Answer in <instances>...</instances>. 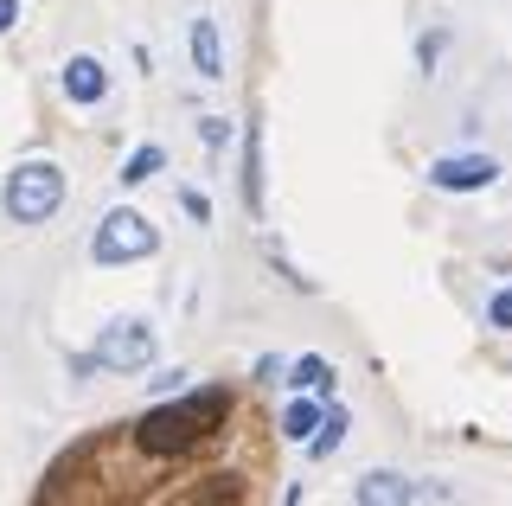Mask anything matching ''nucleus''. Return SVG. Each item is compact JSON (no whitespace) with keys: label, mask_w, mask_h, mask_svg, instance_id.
<instances>
[{"label":"nucleus","mask_w":512,"mask_h":506,"mask_svg":"<svg viewBox=\"0 0 512 506\" xmlns=\"http://www.w3.org/2000/svg\"><path fill=\"white\" fill-rule=\"evenodd\" d=\"M154 250H160V231L135 212V205L103 212V225H96V237H90V257L103 263V270H116V263H141V257H154Z\"/></svg>","instance_id":"nucleus-3"},{"label":"nucleus","mask_w":512,"mask_h":506,"mask_svg":"<svg viewBox=\"0 0 512 506\" xmlns=\"http://www.w3.org/2000/svg\"><path fill=\"white\" fill-rule=\"evenodd\" d=\"M320 417H327V410H320L314 398L288 404V410H282V436H288V442H301V449H308V442H314V430H320Z\"/></svg>","instance_id":"nucleus-11"},{"label":"nucleus","mask_w":512,"mask_h":506,"mask_svg":"<svg viewBox=\"0 0 512 506\" xmlns=\"http://www.w3.org/2000/svg\"><path fill=\"white\" fill-rule=\"evenodd\" d=\"M180 205H186V218H192V225H205V218H212V205H205V193H192V186L180 193Z\"/></svg>","instance_id":"nucleus-17"},{"label":"nucleus","mask_w":512,"mask_h":506,"mask_svg":"<svg viewBox=\"0 0 512 506\" xmlns=\"http://www.w3.org/2000/svg\"><path fill=\"white\" fill-rule=\"evenodd\" d=\"M288 385H295V391H314V398H333L340 372H333V359L308 353V359H295V366H288Z\"/></svg>","instance_id":"nucleus-9"},{"label":"nucleus","mask_w":512,"mask_h":506,"mask_svg":"<svg viewBox=\"0 0 512 506\" xmlns=\"http://www.w3.org/2000/svg\"><path fill=\"white\" fill-rule=\"evenodd\" d=\"M224 135H231V122H224V116H205L199 122V141H205V148H224Z\"/></svg>","instance_id":"nucleus-16"},{"label":"nucleus","mask_w":512,"mask_h":506,"mask_svg":"<svg viewBox=\"0 0 512 506\" xmlns=\"http://www.w3.org/2000/svg\"><path fill=\"white\" fill-rule=\"evenodd\" d=\"M244 205H250V212H263V135H256V129L244 141Z\"/></svg>","instance_id":"nucleus-12"},{"label":"nucleus","mask_w":512,"mask_h":506,"mask_svg":"<svg viewBox=\"0 0 512 506\" xmlns=\"http://www.w3.org/2000/svg\"><path fill=\"white\" fill-rule=\"evenodd\" d=\"M20 26V0H0V33H13Z\"/></svg>","instance_id":"nucleus-19"},{"label":"nucleus","mask_w":512,"mask_h":506,"mask_svg":"<svg viewBox=\"0 0 512 506\" xmlns=\"http://www.w3.org/2000/svg\"><path fill=\"white\" fill-rule=\"evenodd\" d=\"M436 52H442V33H429L423 45H416V58H423V71H429V65H436Z\"/></svg>","instance_id":"nucleus-18"},{"label":"nucleus","mask_w":512,"mask_h":506,"mask_svg":"<svg viewBox=\"0 0 512 506\" xmlns=\"http://www.w3.org/2000/svg\"><path fill=\"white\" fill-rule=\"evenodd\" d=\"M487 327L512 334V289H493V302H487Z\"/></svg>","instance_id":"nucleus-14"},{"label":"nucleus","mask_w":512,"mask_h":506,"mask_svg":"<svg viewBox=\"0 0 512 506\" xmlns=\"http://www.w3.org/2000/svg\"><path fill=\"white\" fill-rule=\"evenodd\" d=\"M160 161H167V154H160L154 141H148V148H135V154L122 161V186H148L154 173H160Z\"/></svg>","instance_id":"nucleus-13"},{"label":"nucleus","mask_w":512,"mask_h":506,"mask_svg":"<svg viewBox=\"0 0 512 506\" xmlns=\"http://www.w3.org/2000/svg\"><path fill=\"white\" fill-rule=\"evenodd\" d=\"M58 205H64V167L58 161H20L7 173V186H0V212L13 225H45Z\"/></svg>","instance_id":"nucleus-2"},{"label":"nucleus","mask_w":512,"mask_h":506,"mask_svg":"<svg viewBox=\"0 0 512 506\" xmlns=\"http://www.w3.org/2000/svg\"><path fill=\"white\" fill-rule=\"evenodd\" d=\"M231 417V391L224 385H199V391H173V404H154L135 423L141 455H186L192 442H205L212 430H224Z\"/></svg>","instance_id":"nucleus-1"},{"label":"nucleus","mask_w":512,"mask_h":506,"mask_svg":"<svg viewBox=\"0 0 512 506\" xmlns=\"http://www.w3.org/2000/svg\"><path fill=\"white\" fill-rule=\"evenodd\" d=\"M346 430H352V417H346V410L327 398V417H320V430H314V442H308V455H314V462L340 455V449H346Z\"/></svg>","instance_id":"nucleus-10"},{"label":"nucleus","mask_w":512,"mask_h":506,"mask_svg":"<svg viewBox=\"0 0 512 506\" xmlns=\"http://www.w3.org/2000/svg\"><path fill=\"white\" fill-rule=\"evenodd\" d=\"M256 378H263V385H288V359L263 353V359H256Z\"/></svg>","instance_id":"nucleus-15"},{"label":"nucleus","mask_w":512,"mask_h":506,"mask_svg":"<svg viewBox=\"0 0 512 506\" xmlns=\"http://www.w3.org/2000/svg\"><path fill=\"white\" fill-rule=\"evenodd\" d=\"M58 84H64V97H71V103H84V109L109 97V71H103V58H90V52L64 58V77H58Z\"/></svg>","instance_id":"nucleus-7"},{"label":"nucleus","mask_w":512,"mask_h":506,"mask_svg":"<svg viewBox=\"0 0 512 506\" xmlns=\"http://www.w3.org/2000/svg\"><path fill=\"white\" fill-rule=\"evenodd\" d=\"M493 180H500L493 154H442V161H429V186L436 193H487Z\"/></svg>","instance_id":"nucleus-5"},{"label":"nucleus","mask_w":512,"mask_h":506,"mask_svg":"<svg viewBox=\"0 0 512 506\" xmlns=\"http://www.w3.org/2000/svg\"><path fill=\"white\" fill-rule=\"evenodd\" d=\"M410 500H416V481L397 474V468H372L352 487V506H410Z\"/></svg>","instance_id":"nucleus-6"},{"label":"nucleus","mask_w":512,"mask_h":506,"mask_svg":"<svg viewBox=\"0 0 512 506\" xmlns=\"http://www.w3.org/2000/svg\"><path fill=\"white\" fill-rule=\"evenodd\" d=\"M90 353H96V366H103V372L128 378V372L154 366V327H141V321H109L103 334H96Z\"/></svg>","instance_id":"nucleus-4"},{"label":"nucleus","mask_w":512,"mask_h":506,"mask_svg":"<svg viewBox=\"0 0 512 506\" xmlns=\"http://www.w3.org/2000/svg\"><path fill=\"white\" fill-rule=\"evenodd\" d=\"M192 65H199L205 84H218V77H224V39H218V20H212V13H199V20H192Z\"/></svg>","instance_id":"nucleus-8"}]
</instances>
